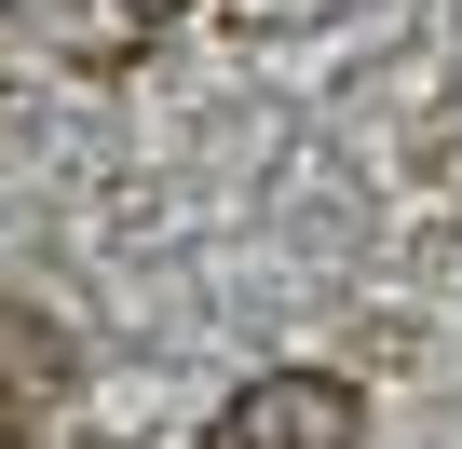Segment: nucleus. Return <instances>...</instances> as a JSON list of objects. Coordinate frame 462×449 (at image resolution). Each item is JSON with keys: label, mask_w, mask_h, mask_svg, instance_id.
<instances>
[{"label": "nucleus", "mask_w": 462, "mask_h": 449, "mask_svg": "<svg viewBox=\"0 0 462 449\" xmlns=\"http://www.w3.org/2000/svg\"><path fill=\"white\" fill-rule=\"evenodd\" d=\"M204 449H367V395L340 368H273L204 422Z\"/></svg>", "instance_id": "f257e3e1"}, {"label": "nucleus", "mask_w": 462, "mask_h": 449, "mask_svg": "<svg viewBox=\"0 0 462 449\" xmlns=\"http://www.w3.org/2000/svg\"><path fill=\"white\" fill-rule=\"evenodd\" d=\"M55 395H69V327L28 313V300H0V449H14Z\"/></svg>", "instance_id": "f03ea898"}, {"label": "nucleus", "mask_w": 462, "mask_h": 449, "mask_svg": "<svg viewBox=\"0 0 462 449\" xmlns=\"http://www.w3.org/2000/svg\"><path fill=\"white\" fill-rule=\"evenodd\" d=\"M69 14H109V28H163L177 0H69Z\"/></svg>", "instance_id": "7ed1b4c3"}]
</instances>
